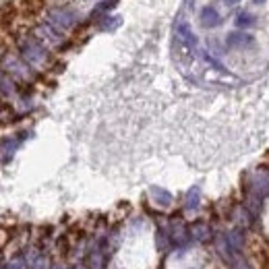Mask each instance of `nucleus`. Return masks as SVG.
<instances>
[{"mask_svg": "<svg viewBox=\"0 0 269 269\" xmlns=\"http://www.w3.org/2000/svg\"><path fill=\"white\" fill-rule=\"evenodd\" d=\"M255 259L259 269H269V250L261 243H255Z\"/></svg>", "mask_w": 269, "mask_h": 269, "instance_id": "obj_2", "label": "nucleus"}, {"mask_svg": "<svg viewBox=\"0 0 269 269\" xmlns=\"http://www.w3.org/2000/svg\"><path fill=\"white\" fill-rule=\"evenodd\" d=\"M21 11L29 17H38L40 13H44L46 8V0H19Z\"/></svg>", "mask_w": 269, "mask_h": 269, "instance_id": "obj_1", "label": "nucleus"}, {"mask_svg": "<svg viewBox=\"0 0 269 269\" xmlns=\"http://www.w3.org/2000/svg\"><path fill=\"white\" fill-rule=\"evenodd\" d=\"M56 248H58L60 259H69V255H71V243H69L67 236H60L56 240Z\"/></svg>", "mask_w": 269, "mask_h": 269, "instance_id": "obj_3", "label": "nucleus"}, {"mask_svg": "<svg viewBox=\"0 0 269 269\" xmlns=\"http://www.w3.org/2000/svg\"><path fill=\"white\" fill-rule=\"evenodd\" d=\"M54 269H64V267H54Z\"/></svg>", "mask_w": 269, "mask_h": 269, "instance_id": "obj_5", "label": "nucleus"}, {"mask_svg": "<svg viewBox=\"0 0 269 269\" xmlns=\"http://www.w3.org/2000/svg\"><path fill=\"white\" fill-rule=\"evenodd\" d=\"M191 234H193L195 238H197V240H201L203 234H205V226H203V224H197V226H195V228L191 230Z\"/></svg>", "mask_w": 269, "mask_h": 269, "instance_id": "obj_4", "label": "nucleus"}]
</instances>
